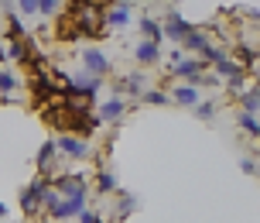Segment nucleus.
<instances>
[{
	"label": "nucleus",
	"mask_w": 260,
	"mask_h": 223,
	"mask_svg": "<svg viewBox=\"0 0 260 223\" xmlns=\"http://www.w3.org/2000/svg\"><path fill=\"white\" fill-rule=\"evenodd\" d=\"M257 172H260V165H257Z\"/></svg>",
	"instance_id": "c85d7f7f"
},
{
	"label": "nucleus",
	"mask_w": 260,
	"mask_h": 223,
	"mask_svg": "<svg viewBox=\"0 0 260 223\" xmlns=\"http://www.w3.org/2000/svg\"><path fill=\"white\" fill-rule=\"evenodd\" d=\"M134 210V196H127V192H120V216L127 220V213Z\"/></svg>",
	"instance_id": "b1692460"
},
{
	"label": "nucleus",
	"mask_w": 260,
	"mask_h": 223,
	"mask_svg": "<svg viewBox=\"0 0 260 223\" xmlns=\"http://www.w3.org/2000/svg\"><path fill=\"white\" fill-rule=\"evenodd\" d=\"M144 90H147V76L144 72H127L117 82V93H127V96H141Z\"/></svg>",
	"instance_id": "6e6552de"
},
{
	"label": "nucleus",
	"mask_w": 260,
	"mask_h": 223,
	"mask_svg": "<svg viewBox=\"0 0 260 223\" xmlns=\"http://www.w3.org/2000/svg\"><path fill=\"white\" fill-rule=\"evenodd\" d=\"M195 117L212 120V117H216V103H209V100H199V103H195Z\"/></svg>",
	"instance_id": "412c9836"
},
{
	"label": "nucleus",
	"mask_w": 260,
	"mask_h": 223,
	"mask_svg": "<svg viewBox=\"0 0 260 223\" xmlns=\"http://www.w3.org/2000/svg\"><path fill=\"white\" fill-rule=\"evenodd\" d=\"M216 76H226L230 79V90L233 93H243V79H247V69L233 62V59H219L216 62Z\"/></svg>",
	"instance_id": "20e7f679"
},
{
	"label": "nucleus",
	"mask_w": 260,
	"mask_h": 223,
	"mask_svg": "<svg viewBox=\"0 0 260 223\" xmlns=\"http://www.w3.org/2000/svg\"><path fill=\"white\" fill-rule=\"evenodd\" d=\"M171 103L178 106H195L199 103V86H192V82H178V86H171Z\"/></svg>",
	"instance_id": "0eeeda50"
},
{
	"label": "nucleus",
	"mask_w": 260,
	"mask_h": 223,
	"mask_svg": "<svg viewBox=\"0 0 260 223\" xmlns=\"http://www.w3.org/2000/svg\"><path fill=\"white\" fill-rule=\"evenodd\" d=\"M76 220H82V223H100L103 216H100L96 210H79V213H76Z\"/></svg>",
	"instance_id": "5701e85b"
},
{
	"label": "nucleus",
	"mask_w": 260,
	"mask_h": 223,
	"mask_svg": "<svg viewBox=\"0 0 260 223\" xmlns=\"http://www.w3.org/2000/svg\"><path fill=\"white\" fill-rule=\"evenodd\" d=\"M55 189H58V196H72V192H86V179L82 175H58L55 179Z\"/></svg>",
	"instance_id": "9d476101"
},
{
	"label": "nucleus",
	"mask_w": 260,
	"mask_h": 223,
	"mask_svg": "<svg viewBox=\"0 0 260 223\" xmlns=\"http://www.w3.org/2000/svg\"><path fill=\"white\" fill-rule=\"evenodd\" d=\"M55 11H58V0H38V14H45V17H52Z\"/></svg>",
	"instance_id": "4be33fe9"
},
{
	"label": "nucleus",
	"mask_w": 260,
	"mask_h": 223,
	"mask_svg": "<svg viewBox=\"0 0 260 223\" xmlns=\"http://www.w3.org/2000/svg\"><path fill=\"white\" fill-rule=\"evenodd\" d=\"M103 21H106V27H127L130 21H134V7H130V0H117L110 11L103 14Z\"/></svg>",
	"instance_id": "39448f33"
},
{
	"label": "nucleus",
	"mask_w": 260,
	"mask_h": 223,
	"mask_svg": "<svg viewBox=\"0 0 260 223\" xmlns=\"http://www.w3.org/2000/svg\"><path fill=\"white\" fill-rule=\"evenodd\" d=\"M161 31H165V35H168V38L175 41V45H178V41H182L185 35H188V31H192V24H188V21H182V17H178V14H168V24L161 27Z\"/></svg>",
	"instance_id": "9b49d317"
},
{
	"label": "nucleus",
	"mask_w": 260,
	"mask_h": 223,
	"mask_svg": "<svg viewBox=\"0 0 260 223\" xmlns=\"http://www.w3.org/2000/svg\"><path fill=\"white\" fill-rule=\"evenodd\" d=\"M240 169L247 172V175H253V172H257V165H253V158H243V165H240Z\"/></svg>",
	"instance_id": "a878e982"
},
{
	"label": "nucleus",
	"mask_w": 260,
	"mask_h": 223,
	"mask_svg": "<svg viewBox=\"0 0 260 223\" xmlns=\"http://www.w3.org/2000/svg\"><path fill=\"white\" fill-rule=\"evenodd\" d=\"M4 216H7V206H4V203H0V220H4Z\"/></svg>",
	"instance_id": "bb28decb"
},
{
	"label": "nucleus",
	"mask_w": 260,
	"mask_h": 223,
	"mask_svg": "<svg viewBox=\"0 0 260 223\" xmlns=\"http://www.w3.org/2000/svg\"><path fill=\"white\" fill-rule=\"evenodd\" d=\"M123 110H127V103H123L120 96H113V100H106V103L96 110V120H100V124H106V120H117V117H123Z\"/></svg>",
	"instance_id": "f8f14e48"
},
{
	"label": "nucleus",
	"mask_w": 260,
	"mask_h": 223,
	"mask_svg": "<svg viewBox=\"0 0 260 223\" xmlns=\"http://www.w3.org/2000/svg\"><path fill=\"white\" fill-rule=\"evenodd\" d=\"M236 124H240L243 131H250V137H260V120L253 117V114H247V110H240V114H236Z\"/></svg>",
	"instance_id": "dca6fc26"
},
{
	"label": "nucleus",
	"mask_w": 260,
	"mask_h": 223,
	"mask_svg": "<svg viewBox=\"0 0 260 223\" xmlns=\"http://www.w3.org/2000/svg\"><path fill=\"white\" fill-rule=\"evenodd\" d=\"M55 151H62L65 158L82 161V158H89V141L86 137H76V134H58L55 137Z\"/></svg>",
	"instance_id": "f03ea898"
},
{
	"label": "nucleus",
	"mask_w": 260,
	"mask_h": 223,
	"mask_svg": "<svg viewBox=\"0 0 260 223\" xmlns=\"http://www.w3.org/2000/svg\"><path fill=\"white\" fill-rule=\"evenodd\" d=\"M82 66H86V72L103 79L106 72H110V59H106L100 48H86V52H82Z\"/></svg>",
	"instance_id": "423d86ee"
},
{
	"label": "nucleus",
	"mask_w": 260,
	"mask_h": 223,
	"mask_svg": "<svg viewBox=\"0 0 260 223\" xmlns=\"http://www.w3.org/2000/svg\"><path fill=\"white\" fill-rule=\"evenodd\" d=\"M141 100H144V103H154V106H168L171 103V96H168V93H161V90H144Z\"/></svg>",
	"instance_id": "aec40b11"
},
{
	"label": "nucleus",
	"mask_w": 260,
	"mask_h": 223,
	"mask_svg": "<svg viewBox=\"0 0 260 223\" xmlns=\"http://www.w3.org/2000/svg\"><path fill=\"white\" fill-rule=\"evenodd\" d=\"M141 35H144V38L161 41V35H165V31H161V24H157L154 17H141Z\"/></svg>",
	"instance_id": "a211bd4d"
},
{
	"label": "nucleus",
	"mask_w": 260,
	"mask_h": 223,
	"mask_svg": "<svg viewBox=\"0 0 260 223\" xmlns=\"http://www.w3.org/2000/svg\"><path fill=\"white\" fill-rule=\"evenodd\" d=\"M7 59H14V62H27V59H31V48L24 45V38H11V45H7Z\"/></svg>",
	"instance_id": "2eb2a0df"
},
{
	"label": "nucleus",
	"mask_w": 260,
	"mask_h": 223,
	"mask_svg": "<svg viewBox=\"0 0 260 223\" xmlns=\"http://www.w3.org/2000/svg\"><path fill=\"white\" fill-rule=\"evenodd\" d=\"M206 66H209L206 59H185V52H182V55H175V59H171V76L192 82L199 72H206Z\"/></svg>",
	"instance_id": "7ed1b4c3"
},
{
	"label": "nucleus",
	"mask_w": 260,
	"mask_h": 223,
	"mask_svg": "<svg viewBox=\"0 0 260 223\" xmlns=\"http://www.w3.org/2000/svg\"><path fill=\"white\" fill-rule=\"evenodd\" d=\"M17 86H21V79L14 76L11 69H0V96L7 100V96H14L17 93Z\"/></svg>",
	"instance_id": "4468645a"
},
{
	"label": "nucleus",
	"mask_w": 260,
	"mask_h": 223,
	"mask_svg": "<svg viewBox=\"0 0 260 223\" xmlns=\"http://www.w3.org/2000/svg\"><path fill=\"white\" fill-rule=\"evenodd\" d=\"M96 192H100V196L117 192V182H113V175H110V172H96Z\"/></svg>",
	"instance_id": "f3484780"
},
{
	"label": "nucleus",
	"mask_w": 260,
	"mask_h": 223,
	"mask_svg": "<svg viewBox=\"0 0 260 223\" xmlns=\"http://www.w3.org/2000/svg\"><path fill=\"white\" fill-rule=\"evenodd\" d=\"M134 59H137L141 66H154L157 59H161V41H154V38H144L141 45H137Z\"/></svg>",
	"instance_id": "1a4fd4ad"
},
{
	"label": "nucleus",
	"mask_w": 260,
	"mask_h": 223,
	"mask_svg": "<svg viewBox=\"0 0 260 223\" xmlns=\"http://www.w3.org/2000/svg\"><path fill=\"white\" fill-rule=\"evenodd\" d=\"M17 7L24 14H38V0H17Z\"/></svg>",
	"instance_id": "393cba45"
},
{
	"label": "nucleus",
	"mask_w": 260,
	"mask_h": 223,
	"mask_svg": "<svg viewBox=\"0 0 260 223\" xmlns=\"http://www.w3.org/2000/svg\"><path fill=\"white\" fill-rule=\"evenodd\" d=\"M45 189H48V179L41 175V179H35V182H31L24 192H21V210H24L27 216L45 213Z\"/></svg>",
	"instance_id": "f257e3e1"
},
{
	"label": "nucleus",
	"mask_w": 260,
	"mask_h": 223,
	"mask_svg": "<svg viewBox=\"0 0 260 223\" xmlns=\"http://www.w3.org/2000/svg\"><path fill=\"white\" fill-rule=\"evenodd\" d=\"M38 172L45 179L55 172V141H45V148L38 151Z\"/></svg>",
	"instance_id": "ddd939ff"
},
{
	"label": "nucleus",
	"mask_w": 260,
	"mask_h": 223,
	"mask_svg": "<svg viewBox=\"0 0 260 223\" xmlns=\"http://www.w3.org/2000/svg\"><path fill=\"white\" fill-rule=\"evenodd\" d=\"M4 59H7V52H4V45H0V62H4Z\"/></svg>",
	"instance_id": "cd10ccee"
},
{
	"label": "nucleus",
	"mask_w": 260,
	"mask_h": 223,
	"mask_svg": "<svg viewBox=\"0 0 260 223\" xmlns=\"http://www.w3.org/2000/svg\"><path fill=\"white\" fill-rule=\"evenodd\" d=\"M240 106L247 110V114H260V90H250L240 96Z\"/></svg>",
	"instance_id": "6ab92c4d"
}]
</instances>
